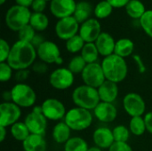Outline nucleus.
<instances>
[{
  "instance_id": "obj_14",
  "label": "nucleus",
  "mask_w": 152,
  "mask_h": 151,
  "mask_svg": "<svg viewBox=\"0 0 152 151\" xmlns=\"http://www.w3.org/2000/svg\"><path fill=\"white\" fill-rule=\"evenodd\" d=\"M21 117V108L12 101L2 102L0 104V126L8 127L19 122Z\"/></svg>"
},
{
  "instance_id": "obj_40",
  "label": "nucleus",
  "mask_w": 152,
  "mask_h": 151,
  "mask_svg": "<svg viewBox=\"0 0 152 151\" xmlns=\"http://www.w3.org/2000/svg\"><path fill=\"white\" fill-rule=\"evenodd\" d=\"M108 151H134L127 142H114Z\"/></svg>"
},
{
  "instance_id": "obj_28",
  "label": "nucleus",
  "mask_w": 152,
  "mask_h": 151,
  "mask_svg": "<svg viewBox=\"0 0 152 151\" xmlns=\"http://www.w3.org/2000/svg\"><path fill=\"white\" fill-rule=\"evenodd\" d=\"M10 133L12 138L18 142H23L29 135V130L24 122H17L10 127Z\"/></svg>"
},
{
  "instance_id": "obj_15",
  "label": "nucleus",
  "mask_w": 152,
  "mask_h": 151,
  "mask_svg": "<svg viewBox=\"0 0 152 151\" xmlns=\"http://www.w3.org/2000/svg\"><path fill=\"white\" fill-rule=\"evenodd\" d=\"M102 33V25L98 19L90 18L80 24L79 36L86 43H94Z\"/></svg>"
},
{
  "instance_id": "obj_51",
  "label": "nucleus",
  "mask_w": 152,
  "mask_h": 151,
  "mask_svg": "<svg viewBox=\"0 0 152 151\" xmlns=\"http://www.w3.org/2000/svg\"><path fill=\"white\" fill-rule=\"evenodd\" d=\"M6 2V0H0V4H1V5H3V4H4V3Z\"/></svg>"
},
{
  "instance_id": "obj_25",
  "label": "nucleus",
  "mask_w": 152,
  "mask_h": 151,
  "mask_svg": "<svg viewBox=\"0 0 152 151\" xmlns=\"http://www.w3.org/2000/svg\"><path fill=\"white\" fill-rule=\"evenodd\" d=\"M126 14L133 20H140L146 12L144 4L140 0H130L127 5L125 7Z\"/></svg>"
},
{
  "instance_id": "obj_34",
  "label": "nucleus",
  "mask_w": 152,
  "mask_h": 151,
  "mask_svg": "<svg viewBox=\"0 0 152 151\" xmlns=\"http://www.w3.org/2000/svg\"><path fill=\"white\" fill-rule=\"evenodd\" d=\"M115 142H127L130 138V130L126 125H119L112 129Z\"/></svg>"
},
{
  "instance_id": "obj_42",
  "label": "nucleus",
  "mask_w": 152,
  "mask_h": 151,
  "mask_svg": "<svg viewBox=\"0 0 152 151\" xmlns=\"http://www.w3.org/2000/svg\"><path fill=\"white\" fill-rule=\"evenodd\" d=\"M29 77V70L28 69H20L16 71L14 77L18 83H24V81L27 80V78Z\"/></svg>"
},
{
  "instance_id": "obj_8",
  "label": "nucleus",
  "mask_w": 152,
  "mask_h": 151,
  "mask_svg": "<svg viewBox=\"0 0 152 151\" xmlns=\"http://www.w3.org/2000/svg\"><path fill=\"white\" fill-rule=\"evenodd\" d=\"M37 54L39 60L46 64L61 65L63 60L61 56L59 46L53 41L45 40L37 48Z\"/></svg>"
},
{
  "instance_id": "obj_2",
  "label": "nucleus",
  "mask_w": 152,
  "mask_h": 151,
  "mask_svg": "<svg viewBox=\"0 0 152 151\" xmlns=\"http://www.w3.org/2000/svg\"><path fill=\"white\" fill-rule=\"evenodd\" d=\"M101 65L106 80L118 84L127 77L128 66L126 60L115 53L103 58Z\"/></svg>"
},
{
  "instance_id": "obj_23",
  "label": "nucleus",
  "mask_w": 152,
  "mask_h": 151,
  "mask_svg": "<svg viewBox=\"0 0 152 151\" xmlns=\"http://www.w3.org/2000/svg\"><path fill=\"white\" fill-rule=\"evenodd\" d=\"M94 8L90 2L88 1H79L77 3L76 10L73 14V17L77 20L79 24L85 22L88 19L92 18L94 13Z\"/></svg>"
},
{
  "instance_id": "obj_38",
  "label": "nucleus",
  "mask_w": 152,
  "mask_h": 151,
  "mask_svg": "<svg viewBox=\"0 0 152 151\" xmlns=\"http://www.w3.org/2000/svg\"><path fill=\"white\" fill-rule=\"evenodd\" d=\"M11 48L9 43L4 39H0V62H6L11 53Z\"/></svg>"
},
{
  "instance_id": "obj_41",
  "label": "nucleus",
  "mask_w": 152,
  "mask_h": 151,
  "mask_svg": "<svg viewBox=\"0 0 152 151\" xmlns=\"http://www.w3.org/2000/svg\"><path fill=\"white\" fill-rule=\"evenodd\" d=\"M48 64L43 62V61H37V62H35L33 65H32V69L34 72H36L37 74H39V75H42V74H45L48 70Z\"/></svg>"
},
{
  "instance_id": "obj_16",
  "label": "nucleus",
  "mask_w": 152,
  "mask_h": 151,
  "mask_svg": "<svg viewBox=\"0 0 152 151\" xmlns=\"http://www.w3.org/2000/svg\"><path fill=\"white\" fill-rule=\"evenodd\" d=\"M77 6L75 0H52L50 12L58 20L73 16Z\"/></svg>"
},
{
  "instance_id": "obj_37",
  "label": "nucleus",
  "mask_w": 152,
  "mask_h": 151,
  "mask_svg": "<svg viewBox=\"0 0 152 151\" xmlns=\"http://www.w3.org/2000/svg\"><path fill=\"white\" fill-rule=\"evenodd\" d=\"M12 68L7 62H0V82H8L12 77Z\"/></svg>"
},
{
  "instance_id": "obj_9",
  "label": "nucleus",
  "mask_w": 152,
  "mask_h": 151,
  "mask_svg": "<svg viewBox=\"0 0 152 151\" xmlns=\"http://www.w3.org/2000/svg\"><path fill=\"white\" fill-rule=\"evenodd\" d=\"M84 85L98 89L106 80L101 63L94 62L87 64L81 73Z\"/></svg>"
},
{
  "instance_id": "obj_39",
  "label": "nucleus",
  "mask_w": 152,
  "mask_h": 151,
  "mask_svg": "<svg viewBox=\"0 0 152 151\" xmlns=\"http://www.w3.org/2000/svg\"><path fill=\"white\" fill-rule=\"evenodd\" d=\"M47 5V2L45 0H34L30 8L32 12H44Z\"/></svg>"
},
{
  "instance_id": "obj_1",
  "label": "nucleus",
  "mask_w": 152,
  "mask_h": 151,
  "mask_svg": "<svg viewBox=\"0 0 152 151\" xmlns=\"http://www.w3.org/2000/svg\"><path fill=\"white\" fill-rule=\"evenodd\" d=\"M37 57V49L31 43L23 41H16L11 48V53L7 60V63L13 70L28 69L36 62Z\"/></svg>"
},
{
  "instance_id": "obj_19",
  "label": "nucleus",
  "mask_w": 152,
  "mask_h": 151,
  "mask_svg": "<svg viewBox=\"0 0 152 151\" xmlns=\"http://www.w3.org/2000/svg\"><path fill=\"white\" fill-rule=\"evenodd\" d=\"M94 44L98 49L100 55L103 56L104 58L114 54L116 40L110 33L102 32Z\"/></svg>"
},
{
  "instance_id": "obj_33",
  "label": "nucleus",
  "mask_w": 152,
  "mask_h": 151,
  "mask_svg": "<svg viewBox=\"0 0 152 151\" xmlns=\"http://www.w3.org/2000/svg\"><path fill=\"white\" fill-rule=\"evenodd\" d=\"M86 62L85 61V60L82 58V56L80 54L78 55H75L69 62L68 64V69L74 74V75H77V74H81L83 72V70L85 69L86 66Z\"/></svg>"
},
{
  "instance_id": "obj_13",
  "label": "nucleus",
  "mask_w": 152,
  "mask_h": 151,
  "mask_svg": "<svg viewBox=\"0 0 152 151\" xmlns=\"http://www.w3.org/2000/svg\"><path fill=\"white\" fill-rule=\"evenodd\" d=\"M43 115L51 121H60L64 119L66 116L65 105L58 99L48 98L44 101L41 105Z\"/></svg>"
},
{
  "instance_id": "obj_48",
  "label": "nucleus",
  "mask_w": 152,
  "mask_h": 151,
  "mask_svg": "<svg viewBox=\"0 0 152 151\" xmlns=\"http://www.w3.org/2000/svg\"><path fill=\"white\" fill-rule=\"evenodd\" d=\"M6 135H7L6 127L0 126V142H3L4 141V139L6 138Z\"/></svg>"
},
{
  "instance_id": "obj_30",
  "label": "nucleus",
  "mask_w": 152,
  "mask_h": 151,
  "mask_svg": "<svg viewBox=\"0 0 152 151\" xmlns=\"http://www.w3.org/2000/svg\"><path fill=\"white\" fill-rule=\"evenodd\" d=\"M89 149L88 143L81 137H71L65 144L64 151H87Z\"/></svg>"
},
{
  "instance_id": "obj_26",
  "label": "nucleus",
  "mask_w": 152,
  "mask_h": 151,
  "mask_svg": "<svg viewBox=\"0 0 152 151\" xmlns=\"http://www.w3.org/2000/svg\"><path fill=\"white\" fill-rule=\"evenodd\" d=\"M29 25L37 31H45L49 26V18L44 12H32Z\"/></svg>"
},
{
  "instance_id": "obj_17",
  "label": "nucleus",
  "mask_w": 152,
  "mask_h": 151,
  "mask_svg": "<svg viewBox=\"0 0 152 151\" xmlns=\"http://www.w3.org/2000/svg\"><path fill=\"white\" fill-rule=\"evenodd\" d=\"M94 117L102 123H111L118 117V109L113 103L101 101L93 110Z\"/></svg>"
},
{
  "instance_id": "obj_46",
  "label": "nucleus",
  "mask_w": 152,
  "mask_h": 151,
  "mask_svg": "<svg viewBox=\"0 0 152 151\" xmlns=\"http://www.w3.org/2000/svg\"><path fill=\"white\" fill-rule=\"evenodd\" d=\"M134 60L138 64V69H139L140 73H144L146 71V68L144 66V63H143L142 58L139 55H134Z\"/></svg>"
},
{
  "instance_id": "obj_49",
  "label": "nucleus",
  "mask_w": 152,
  "mask_h": 151,
  "mask_svg": "<svg viewBox=\"0 0 152 151\" xmlns=\"http://www.w3.org/2000/svg\"><path fill=\"white\" fill-rule=\"evenodd\" d=\"M3 99L5 102L8 101H12V93H11V90L10 91H4L3 93Z\"/></svg>"
},
{
  "instance_id": "obj_44",
  "label": "nucleus",
  "mask_w": 152,
  "mask_h": 151,
  "mask_svg": "<svg viewBox=\"0 0 152 151\" xmlns=\"http://www.w3.org/2000/svg\"><path fill=\"white\" fill-rule=\"evenodd\" d=\"M143 117H144L147 132H149L152 134V111L146 113Z\"/></svg>"
},
{
  "instance_id": "obj_27",
  "label": "nucleus",
  "mask_w": 152,
  "mask_h": 151,
  "mask_svg": "<svg viewBox=\"0 0 152 151\" xmlns=\"http://www.w3.org/2000/svg\"><path fill=\"white\" fill-rule=\"evenodd\" d=\"M80 55L85 60L86 64H90L97 62L100 53L94 43H86L80 53Z\"/></svg>"
},
{
  "instance_id": "obj_21",
  "label": "nucleus",
  "mask_w": 152,
  "mask_h": 151,
  "mask_svg": "<svg viewBox=\"0 0 152 151\" xmlns=\"http://www.w3.org/2000/svg\"><path fill=\"white\" fill-rule=\"evenodd\" d=\"M23 151H46L47 144L42 135L30 134L22 142Z\"/></svg>"
},
{
  "instance_id": "obj_4",
  "label": "nucleus",
  "mask_w": 152,
  "mask_h": 151,
  "mask_svg": "<svg viewBox=\"0 0 152 151\" xmlns=\"http://www.w3.org/2000/svg\"><path fill=\"white\" fill-rule=\"evenodd\" d=\"M32 12L29 8L18 4L11 6L4 15V22L9 29L18 32L26 25L29 24Z\"/></svg>"
},
{
  "instance_id": "obj_35",
  "label": "nucleus",
  "mask_w": 152,
  "mask_h": 151,
  "mask_svg": "<svg viewBox=\"0 0 152 151\" xmlns=\"http://www.w3.org/2000/svg\"><path fill=\"white\" fill-rule=\"evenodd\" d=\"M139 21L140 27L142 28L145 34L152 38V9L147 10Z\"/></svg>"
},
{
  "instance_id": "obj_12",
  "label": "nucleus",
  "mask_w": 152,
  "mask_h": 151,
  "mask_svg": "<svg viewBox=\"0 0 152 151\" xmlns=\"http://www.w3.org/2000/svg\"><path fill=\"white\" fill-rule=\"evenodd\" d=\"M79 28L80 24L77 20L73 16H70L58 20L54 27V31L60 39L67 41L78 34Z\"/></svg>"
},
{
  "instance_id": "obj_45",
  "label": "nucleus",
  "mask_w": 152,
  "mask_h": 151,
  "mask_svg": "<svg viewBox=\"0 0 152 151\" xmlns=\"http://www.w3.org/2000/svg\"><path fill=\"white\" fill-rule=\"evenodd\" d=\"M45 41V39L43 37V36L42 35H40V34H36V36H35V37L33 38V40H32V42H31V44H32V45L37 49L41 44H43L44 42Z\"/></svg>"
},
{
  "instance_id": "obj_32",
  "label": "nucleus",
  "mask_w": 152,
  "mask_h": 151,
  "mask_svg": "<svg viewBox=\"0 0 152 151\" xmlns=\"http://www.w3.org/2000/svg\"><path fill=\"white\" fill-rule=\"evenodd\" d=\"M85 44H86V42L79 36V34H77V35L74 36L73 37L69 38V40H67L65 46L69 53H81Z\"/></svg>"
},
{
  "instance_id": "obj_36",
  "label": "nucleus",
  "mask_w": 152,
  "mask_h": 151,
  "mask_svg": "<svg viewBox=\"0 0 152 151\" xmlns=\"http://www.w3.org/2000/svg\"><path fill=\"white\" fill-rule=\"evenodd\" d=\"M36 32L37 31L29 24H28L17 32L18 33V40L27 42V43H31L37 34Z\"/></svg>"
},
{
  "instance_id": "obj_7",
  "label": "nucleus",
  "mask_w": 152,
  "mask_h": 151,
  "mask_svg": "<svg viewBox=\"0 0 152 151\" xmlns=\"http://www.w3.org/2000/svg\"><path fill=\"white\" fill-rule=\"evenodd\" d=\"M29 130L30 134L44 136L47 128V118L43 115L41 106H35L23 121Z\"/></svg>"
},
{
  "instance_id": "obj_31",
  "label": "nucleus",
  "mask_w": 152,
  "mask_h": 151,
  "mask_svg": "<svg viewBox=\"0 0 152 151\" xmlns=\"http://www.w3.org/2000/svg\"><path fill=\"white\" fill-rule=\"evenodd\" d=\"M129 130L131 133H133L135 136H141L144 134V133L147 131L144 117H131V120L129 122Z\"/></svg>"
},
{
  "instance_id": "obj_5",
  "label": "nucleus",
  "mask_w": 152,
  "mask_h": 151,
  "mask_svg": "<svg viewBox=\"0 0 152 151\" xmlns=\"http://www.w3.org/2000/svg\"><path fill=\"white\" fill-rule=\"evenodd\" d=\"M64 122L72 131L81 132L91 126L93 115L90 110L76 107L67 111Z\"/></svg>"
},
{
  "instance_id": "obj_11",
  "label": "nucleus",
  "mask_w": 152,
  "mask_h": 151,
  "mask_svg": "<svg viewBox=\"0 0 152 151\" xmlns=\"http://www.w3.org/2000/svg\"><path fill=\"white\" fill-rule=\"evenodd\" d=\"M123 108L131 117H142L146 110V103L142 96L136 93H128L123 98Z\"/></svg>"
},
{
  "instance_id": "obj_22",
  "label": "nucleus",
  "mask_w": 152,
  "mask_h": 151,
  "mask_svg": "<svg viewBox=\"0 0 152 151\" xmlns=\"http://www.w3.org/2000/svg\"><path fill=\"white\" fill-rule=\"evenodd\" d=\"M71 129L69 127V125L64 122H58L53 129L52 132V136L53 141L56 143L59 144H65L71 137Z\"/></svg>"
},
{
  "instance_id": "obj_3",
  "label": "nucleus",
  "mask_w": 152,
  "mask_h": 151,
  "mask_svg": "<svg viewBox=\"0 0 152 151\" xmlns=\"http://www.w3.org/2000/svg\"><path fill=\"white\" fill-rule=\"evenodd\" d=\"M71 98L77 107L90 111L94 110L101 102L98 90L86 85H81L76 87L72 92Z\"/></svg>"
},
{
  "instance_id": "obj_50",
  "label": "nucleus",
  "mask_w": 152,
  "mask_h": 151,
  "mask_svg": "<svg viewBox=\"0 0 152 151\" xmlns=\"http://www.w3.org/2000/svg\"><path fill=\"white\" fill-rule=\"evenodd\" d=\"M87 151H102V150L98 148V147H96V146H94V147H89V149H88Z\"/></svg>"
},
{
  "instance_id": "obj_24",
  "label": "nucleus",
  "mask_w": 152,
  "mask_h": 151,
  "mask_svg": "<svg viewBox=\"0 0 152 151\" xmlns=\"http://www.w3.org/2000/svg\"><path fill=\"white\" fill-rule=\"evenodd\" d=\"M134 51V43L127 37H123L116 41L114 53L122 57L126 58L133 54Z\"/></svg>"
},
{
  "instance_id": "obj_20",
  "label": "nucleus",
  "mask_w": 152,
  "mask_h": 151,
  "mask_svg": "<svg viewBox=\"0 0 152 151\" xmlns=\"http://www.w3.org/2000/svg\"><path fill=\"white\" fill-rule=\"evenodd\" d=\"M101 101L113 103L118 96V86L117 83L105 80V82L97 89Z\"/></svg>"
},
{
  "instance_id": "obj_10",
  "label": "nucleus",
  "mask_w": 152,
  "mask_h": 151,
  "mask_svg": "<svg viewBox=\"0 0 152 151\" xmlns=\"http://www.w3.org/2000/svg\"><path fill=\"white\" fill-rule=\"evenodd\" d=\"M74 76L68 68H58L50 74L49 83L56 90H67L73 85L75 80Z\"/></svg>"
},
{
  "instance_id": "obj_43",
  "label": "nucleus",
  "mask_w": 152,
  "mask_h": 151,
  "mask_svg": "<svg viewBox=\"0 0 152 151\" xmlns=\"http://www.w3.org/2000/svg\"><path fill=\"white\" fill-rule=\"evenodd\" d=\"M113 8L118 9L123 8L127 5V4L130 2V0H107Z\"/></svg>"
},
{
  "instance_id": "obj_29",
  "label": "nucleus",
  "mask_w": 152,
  "mask_h": 151,
  "mask_svg": "<svg viewBox=\"0 0 152 151\" xmlns=\"http://www.w3.org/2000/svg\"><path fill=\"white\" fill-rule=\"evenodd\" d=\"M113 7L107 0H102L96 4L94 8V15L98 20H103L110 16L113 12Z\"/></svg>"
},
{
  "instance_id": "obj_52",
  "label": "nucleus",
  "mask_w": 152,
  "mask_h": 151,
  "mask_svg": "<svg viewBox=\"0 0 152 151\" xmlns=\"http://www.w3.org/2000/svg\"><path fill=\"white\" fill-rule=\"evenodd\" d=\"M45 1H46V2H51L52 0H45Z\"/></svg>"
},
{
  "instance_id": "obj_18",
  "label": "nucleus",
  "mask_w": 152,
  "mask_h": 151,
  "mask_svg": "<svg viewBox=\"0 0 152 151\" xmlns=\"http://www.w3.org/2000/svg\"><path fill=\"white\" fill-rule=\"evenodd\" d=\"M93 141L96 147L106 150L110 149L115 142L112 130L108 127H99L93 133Z\"/></svg>"
},
{
  "instance_id": "obj_47",
  "label": "nucleus",
  "mask_w": 152,
  "mask_h": 151,
  "mask_svg": "<svg viewBox=\"0 0 152 151\" xmlns=\"http://www.w3.org/2000/svg\"><path fill=\"white\" fill-rule=\"evenodd\" d=\"M14 1H15L16 4H18V5L29 8L31 6V4H32L34 0H14Z\"/></svg>"
},
{
  "instance_id": "obj_6",
  "label": "nucleus",
  "mask_w": 152,
  "mask_h": 151,
  "mask_svg": "<svg viewBox=\"0 0 152 151\" xmlns=\"http://www.w3.org/2000/svg\"><path fill=\"white\" fill-rule=\"evenodd\" d=\"M11 93L12 101L20 108H30L36 103V92L30 85L25 83H17L11 89Z\"/></svg>"
}]
</instances>
